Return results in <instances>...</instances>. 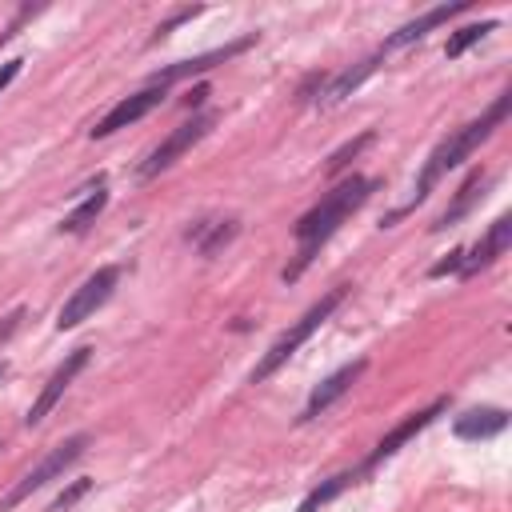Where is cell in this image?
I'll return each mask as SVG.
<instances>
[{"label":"cell","instance_id":"obj_1","mask_svg":"<svg viewBox=\"0 0 512 512\" xmlns=\"http://www.w3.org/2000/svg\"><path fill=\"white\" fill-rule=\"evenodd\" d=\"M508 104H512V92H500V96H496V100H492L476 120H468L464 128L448 132V136L428 152V160H424V168H420V176H416V184H412V196H408L400 208H392L380 224L388 228V224H396L400 216H408L416 204H424V200H428V192H432V188H436L452 168H460V164H464V160H468V156H472V152H476V148H480V144H484L500 124H504Z\"/></svg>","mask_w":512,"mask_h":512},{"label":"cell","instance_id":"obj_2","mask_svg":"<svg viewBox=\"0 0 512 512\" xmlns=\"http://www.w3.org/2000/svg\"><path fill=\"white\" fill-rule=\"evenodd\" d=\"M376 192V180H368V176H348V180H340L316 208H308L300 220H296V240H300V248H296V260L284 268V280L292 284V280H300L304 276V268L316 260V252L332 240V232L368 200Z\"/></svg>","mask_w":512,"mask_h":512},{"label":"cell","instance_id":"obj_3","mask_svg":"<svg viewBox=\"0 0 512 512\" xmlns=\"http://www.w3.org/2000/svg\"><path fill=\"white\" fill-rule=\"evenodd\" d=\"M344 296H348V284H336V288H332V292H324V296H320V300H316V304H312V308H308L292 328H284V332L268 344V352L256 360V368H252V384H264L276 368H284V364H288V356H296V348H300V344H304V340H308V336H312V332H316V328H320V324H324V320L344 304Z\"/></svg>","mask_w":512,"mask_h":512},{"label":"cell","instance_id":"obj_4","mask_svg":"<svg viewBox=\"0 0 512 512\" xmlns=\"http://www.w3.org/2000/svg\"><path fill=\"white\" fill-rule=\"evenodd\" d=\"M88 444H92V440H88V432H76V436L60 440V444H56V448L36 464V468H28V472L8 488V496L0 500V512H12V508H16V504H24L32 492H40V488H44V484H52L56 476H64V472H68V468L88 452Z\"/></svg>","mask_w":512,"mask_h":512},{"label":"cell","instance_id":"obj_5","mask_svg":"<svg viewBox=\"0 0 512 512\" xmlns=\"http://www.w3.org/2000/svg\"><path fill=\"white\" fill-rule=\"evenodd\" d=\"M216 120H220L216 112H200V116H192V120L176 124V128H172V132H168V136H164V140L144 156V164L136 168V176H140V180H156V176H160L164 168H172V164H176L192 144H200V140L212 132V124H216Z\"/></svg>","mask_w":512,"mask_h":512},{"label":"cell","instance_id":"obj_6","mask_svg":"<svg viewBox=\"0 0 512 512\" xmlns=\"http://www.w3.org/2000/svg\"><path fill=\"white\" fill-rule=\"evenodd\" d=\"M116 280H120V268H116V264L96 268V272L64 300V308H60V316H56V332H72V328H80L88 316H96V312L108 304V296L116 292Z\"/></svg>","mask_w":512,"mask_h":512},{"label":"cell","instance_id":"obj_7","mask_svg":"<svg viewBox=\"0 0 512 512\" xmlns=\"http://www.w3.org/2000/svg\"><path fill=\"white\" fill-rule=\"evenodd\" d=\"M444 412H448V396H436V400H432L428 408H420V412H412V416H404V420H400V424H396L392 432H384V436L376 440V448L368 452V460H364V468H356V472H372L376 464H384L388 456H396V452H400V448H404L408 440H416V436H420V432H424L428 424H436V420H440Z\"/></svg>","mask_w":512,"mask_h":512},{"label":"cell","instance_id":"obj_8","mask_svg":"<svg viewBox=\"0 0 512 512\" xmlns=\"http://www.w3.org/2000/svg\"><path fill=\"white\" fill-rule=\"evenodd\" d=\"M88 352H92V348H72V352H68V356L56 364V372L48 376V384L40 388V396L32 400V408H28V416H24V424H28V428H36V424H40V420H44V416H48V412L60 404V396H64V392L72 388V380L84 372Z\"/></svg>","mask_w":512,"mask_h":512},{"label":"cell","instance_id":"obj_9","mask_svg":"<svg viewBox=\"0 0 512 512\" xmlns=\"http://www.w3.org/2000/svg\"><path fill=\"white\" fill-rule=\"evenodd\" d=\"M160 100H164V88H156V84H144L140 92H132V96H124V100H116L100 120H96V128H92V140H104V136H112V132H120V128H128V124H136V120H144L152 108H160Z\"/></svg>","mask_w":512,"mask_h":512},{"label":"cell","instance_id":"obj_10","mask_svg":"<svg viewBox=\"0 0 512 512\" xmlns=\"http://www.w3.org/2000/svg\"><path fill=\"white\" fill-rule=\"evenodd\" d=\"M508 244H512V216L504 212V216H496V220L484 228V236H480L472 248H464L460 280H472L476 272H484L488 264H496V260L508 252Z\"/></svg>","mask_w":512,"mask_h":512},{"label":"cell","instance_id":"obj_11","mask_svg":"<svg viewBox=\"0 0 512 512\" xmlns=\"http://www.w3.org/2000/svg\"><path fill=\"white\" fill-rule=\"evenodd\" d=\"M252 44H256V36H240V40H232V44H224V48H212V52H204V56H192V60H180V64H168V68H156V72L148 76V84H156V88H168V84H176V80L200 76V72H208V68H216V64H228L232 56L248 52Z\"/></svg>","mask_w":512,"mask_h":512},{"label":"cell","instance_id":"obj_12","mask_svg":"<svg viewBox=\"0 0 512 512\" xmlns=\"http://www.w3.org/2000/svg\"><path fill=\"white\" fill-rule=\"evenodd\" d=\"M364 368H368V360L360 356V360H352V364H344V368H336L332 376H324V380H320V384L312 388V396H308V404L300 408V416H296V424H308V420H316L320 412H328V408H332V404H336V400H340V396H344V392H348V388H352V384L360 380V372H364Z\"/></svg>","mask_w":512,"mask_h":512},{"label":"cell","instance_id":"obj_13","mask_svg":"<svg viewBox=\"0 0 512 512\" xmlns=\"http://www.w3.org/2000/svg\"><path fill=\"white\" fill-rule=\"evenodd\" d=\"M472 8V0H456V4H440V8H428L424 16H416V20H408L404 28H396L388 40H384V48L380 52H392V48H404V44H416V40H424L432 28H440V24H448L452 16H464Z\"/></svg>","mask_w":512,"mask_h":512},{"label":"cell","instance_id":"obj_14","mask_svg":"<svg viewBox=\"0 0 512 512\" xmlns=\"http://www.w3.org/2000/svg\"><path fill=\"white\" fill-rule=\"evenodd\" d=\"M484 184H488V172L484 168H472L468 176H464V184L456 188V196L448 200V208L432 220V232H444V228H452V224H460L476 204H480V196H484Z\"/></svg>","mask_w":512,"mask_h":512},{"label":"cell","instance_id":"obj_15","mask_svg":"<svg viewBox=\"0 0 512 512\" xmlns=\"http://www.w3.org/2000/svg\"><path fill=\"white\" fill-rule=\"evenodd\" d=\"M236 232H240V220L236 216H216V220H196L188 228V240L196 244L200 256H216L220 248H228L236 240Z\"/></svg>","mask_w":512,"mask_h":512},{"label":"cell","instance_id":"obj_16","mask_svg":"<svg viewBox=\"0 0 512 512\" xmlns=\"http://www.w3.org/2000/svg\"><path fill=\"white\" fill-rule=\"evenodd\" d=\"M508 428V412L504 408H468L464 416H456L452 432L460 440H492Z\"/></svg>","mask_w":512,"mask_h":512},{"label":"cell","instance_id":"obj_17","mask_svg":"<svg viewBox=\"0 0 512 512\" xmlns=\"http://www.w3.org/2000/svg\"><path fill=\"white\" fill-rule=\"evenodd\" d=\"M380 60H384V52H372V56H368V60H360L356 68H344L340 76H332V80L320 88V96H316V100H320V104H340L344 96H352V92H356V88H360V84L380 68Z\"/></svg>","mask_w":512,"mask_h":512},{"label":"cell","instance_id":"obj_18","mask_svg":"<svg viewBox=\"0 0 512 512\" xmlns=\"http://www.w3.org/2000/svg\"><path fill=\"white\" fill-rule=\"evenodd\" d=\"M104 204H108V192H104V176H96L92 180V188H88V196L60 220V232H68V236H80V232H88V224H96V216L104 212Z\"/></svg>","mask_w":512,"mask_h":512},{"label":"cell","instance_id":"obj_19","mask_svg":"<svg viewBox=\"0 0 512 512\" xmlns=\"http://www.w3.org/2000/svg\"><path fill=\"white\" fill-rule=\"evenodd\" d=\"M356 480H360V472H336V476H328L324 484H316V488L300 500V508H296V512H320L324 504H332V500H336L348 484H356Z\"/></svg>","mask_w":512,"mask_h":512},{"label":"cell","instance_id":"obj_20","mask_svg":"<svg viewBox=\"0 0 512 512\" xmlns=\"http://www.w3.org/2000/svg\"><path fill=\"white\" fill-rule=\"evenodd\" d=\"M492 28H496V20H480V24H464V28H456V32L448 36V44H444V56H448V60H460V56H464L472 44H480Z\"/></svg>","mask_w":512,"mask_h":512},{"label":"cell","instance_id":"obj_21","mask_svg":"<svg viewBox=\"0 0 512 512\" xmlns=\"http://www.w3.org/2000/svg\"><path fill=\"white\" fill-rule=\"evenodd\" d=\"M372 140H376V132L368 128V132H360L356 140L340 144V148H336V152L328 156V164H324V168H328V176H340V172H344V168H348V164H352V160H356V156H360V152H364V148H368Z\"/></svg>","mask_w":512,"mask_h":512},{"label":"cell","instance_id":"obj_22","mask_svg":"<svg viewBox=\"0 0 512 512\" xmlns=\"http://www.w3.org/2000/svg\"><path fill=\"white\" fill-rule=\"evenodd\" d=\"M88 492H92V480H88V476L72 480V484H68V488H64V492H60V496L52 500V512H68V508H72V504H76L80 496H88Z\"/></svg>","mask_w":512,"mask_h":512},{"label":"cell","instance_id":"obj_23","mask_svg":"<svg viewBox=\"0 0 512 512\" xmlns=\"http://www.w3.org/2000/svg\"><path fill=\"white\" fill-rule=\"evenodd\" d=\"M460 260H464V248H452L448 260H436V264L428 268V276H432V280H440V276H460Z\"/></svg>","mask_w":512,"mask_h":512},{"label":"cell","instance_id":"obj_24","mask_svg":"<svg viewBox=\"0 0 512 512\" xmlns=\"http://www.w3.org/2000/svg\"><path fill=\"white\" fill-rule=\"evenodd\" d=\"M24 316H28L24 308H12V312H8L4 320H0V340H8V336H12V332H16L20 324H24Z\"/></svg>","mask_w":512,"mask_h":512},{"label":"cell","instance_id":"obj_25","mask_svg":"<svg viewBox=\"0 0 512 512\" xmlns=\"http://www.w3.org/2000/svg\"><path fill=\"white\" fill-rule=\"evenodd\" d=\"M192 16H200V8H184V12H176L168 24H160V28H156V40H160V36H168L176 24H184V20H192Z\"/></svg>","mask_w":512,"mask_h":512},{"label":"cell","instance_id":"obj_26","mask_svg":"<svg viewBox=\"0 0 512 512\" xmlns=\"http://www.w3.org/2000/svg\"><path fill=\"white\" fill-rule=\"evenodd\" d=\"M20 64H24V60H4V64H0V92L20 76Z\"/></svg>","mask_w":512,"mask_h":512},{"label":"cell","instance_id":"obj_27","mask_svg":"<svg viewBox=\"0 0 512 512\" xmlns=\"http://www.w3.org/2000/svg\"><path fill=\"white\" fill-rule=\"evenodd\" d=\"M204 96H208V88H204V84H196V88H192V92L184 96V108H196V104H200Z\"/></svg>","mask_w":512,"mask_h":512},{"label":"cell","instance_id":"obj_28","mask_svg":"<svg viewBox=\"0 0 512 512\" xmlns=\"http://www.w3.org/2000/svg\"><path fill=\"white\" fill-rule=\"evenodd\" d=\"M4 376H8V364H4V360H0V380H4Z\"/></svg>","mask_w":512,"mask_h":512}]
</instances>
